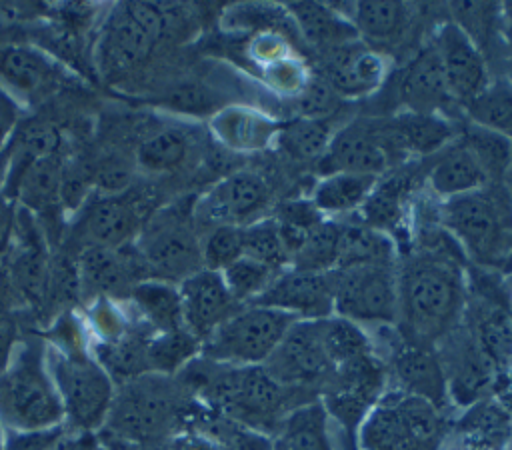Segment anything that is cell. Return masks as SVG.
<instances>
[{"mask_svg":"<svg viewBox=\"0 0 512 450\" xmlns=\"http://www.w3.org/2000/svg\"><path fill=\"white\" fill-rule=\"evenodd\" d=\"M464 300L458 262L440 246L424 248L406 258L398 272V332L406 340L436 346L460 326Z\"/></svg>","mask_w":512,"mask_h":450,"instance_id":"1","label":"cell"},{"mask_svg":"<svg viewBox=\"0 0 512 450\" xmlns=\"http://www.w3.org/2000/svg\"><path fill=\"white\" fill-rule=\"evenodd\" d=\"M194 400L178 378L150 372L120 384L102 428L134 446H156L182 428Z\"/></svg>","mask_w":512,"mask_h":450,"instance_id":"2","label":"cell"},{"mask_svg":"<svg viewBox=\"0 0 512 450\" xmlns=\"http://www.w3.org/2000/svg\"><path fill=\"white\" fill-rule=\"evenodd\" d=\"M0 422L8 430H46L64 424V406L46 366V344H18L0 374Z\"/></svg>","mask_w":512,"mask_h":450,"instance_id":"3","label":"cell"},{"mask_svg":"<svg viewBox=\"0 0 512 450\" xmlns=\"http://www.w3.org/2000/svg\"><path fill=\"white\" fill-rule=\"evenodd\" d=\"M168 30V16L154 2H120L102 20L94 40V66L110 80L142 68Z\"/></svg>","mask_w":512,"mask_h":450,"instance_id":"4","label":"cell"},{"mask_svg":"<svg viewBox=\"0 0 512 450\" xmlns=\"http://www.w3.org/2000/svg\"><path fill=\"white\" fill-rule=\"evenodd\" d=\"M442 224L478 262L500 260L512 242V194L498 182L448 198Z\"/></svg>","mask_w":512,"mask_h":450,"instance_id":"5","label":"cell"},{"mask_svg":"<svg viewBox=\"0 0 512 450\" xmlns=\"http://www.w3.org/2000/svg\"><path fill=\"white\" fill-rule=\"evenodd\" d=\"M46 366L64 406V422L74 432L100 430L116 388L108 372L86 348L62 350L46 344Z\"/></svg>","mask_w":512,"mask_h":450,"instance_id":"6","label":"cell"},{"mask_svg":"<svg viewBox=\"0 0 512 450\" xmlns=\"http://www.w3.org/2000/svg\"><path fill=\"white\" fill-rule=\"evenodd\" d=\"M152 214V194L146 190L128 188L118 194L96 190L74 212L62 246L74 254L88 248H122L136 240Z\"/></svg>","mask_w":512,"mask_h":450,"instance_id":"7","label":"cell"},{"mask_svg":"<svg viewBox=\"0 0 512 450\" xmlns=\"http://www.w3.org/2000/svg\"><path fill=\"white\" fill-rule=\"evenodd\" d=\"M132 244L144 260L150 278L180 284L204 268L192 208L184 210L172 204L154 210Z\"/></svg>","mask_w":512,"mask_h":450,"instance_id":"8","label":"cell"},{"mask_svg":"<svg viewBox=\"0 0 512 450\" xmlns=\"http://www.w3.org/2000/svg\"><path fill=\"white\" fill-rule=\"evenodd\" d=\"M296 320L276 308L244 304L202 342L200 356L230 366H262Z\"/></svg>","mask_w":512,"mask_h":450,"instance_id":"9","label":"cell"},{"mask_svg":"<svg viewBox=\"0 0 512 450\" xmlns=\"http://www.w3.org/2000/svg\"><path fill=\"white\" fill-rule=\"evenodd\" d=\"M440 414L424 398L396 392L376 402L358 426L362 450H432Z\"/></svg>","mask_w":512,"mask_h":450,"instance_id":"10","label":"cell"},{"mask_svg":"<svg viewBox=\"0 0 512 450\" xmlns=\"http://www.w3.org/2000/svg\"><path fill=\"white\" fill-rule=\"evenodd\" d=\"M336 316L356 324H396L398 272L394 264H352L330 270Z\"/></svg>","mask_w":512,"mask_h":450,"instance_id":"11","label":"cell"},{"mask_svg":"<svg viewBox=\"0 0 512 450\" xmlns=\"http://www.w3.org/2000/svg\"><path fill=\"white\" fill-rule=\"evenodd\" d=\"M262 366L286 388L306 392L322 388L332 374L322 338V320H296Z\"/></svg>","mask_w":512,"mask_h":450,"instance_id":"12","label":"cell"},{"mask_svg":"<svg viewBox=\"0 0 512 450\" xmlns=\"http://www.w3.org/2000/svg\"><path fill=\"white\" fill-rule=\"evenodd\" d=\"M76 256L80 298L88 304L98 298L122 302L138 282L150 280L148 268L134 244L122 248H88Z\"/></svg>","mask_w":512,"mask_h":450,"instance_id":"13","label":"cell"},{"mask_svg":"<svg viewBox=\"0 0 512 450\" xmlns=\"http://www.w3.org/2000/svg\"><path fill=\"white\" fill-rule=\"evenodd\" d=\"M270 194L266 182L254 172H234L214 184L192 206V216L206 230L214 226H246L266 206Z\"/></svg>","mask_w":512,"mask_h":450,"instance_id":"14","label":"cell"},{"mask_svg":"<svg viewBox=\"0 0 512 450\" xmlns=\"http://www.w3.org/2000/svg\"><path fill=\"white\" fill-rule=\"evenodd\" d=\"M434 50L454 102L468 106L490 84L486 60L476 42L458 22H444L434 38Z\"/></svg>","mask_w":512,"mask_h":450,"instance_id":"15","label":"cell"},{"mask_svg":"<svg viewBox=\"0 0 512 450\" xmlns=\"http://www.w3.org/2000/svg\"><path fill=\"white\" fill-rule=\"evenodd\" d=\"M392 166V160L376 130V120H352L332 134L328 148L316 162L322 176L328 174H366L378 176Z\"/></svg>","mask_w":512,"mask_h":450,"instance_id":"16","label":"cell"},{"mask_svg":"<svg viewBox=\"0 0 512 450\" xmlns=\"http://www.w3.org/2000/svg\"><path fill=\"white\" fill-rule=\"evenodd\" d=\"M252 304L288 312L298 320L328 318L334 312L330 272L284 268Z\"/></svg>","mask_w":512,"mask_h":450,"instance_id":"17","label":"cell"},{"mask_svg":"<svg viewBox=\"0 0 512 450\" xmlns=\"http://www.w3.org/2000/svg\"><path fill=\"white\" fill-rule=\"evenodd\" d=\"M178 290L184 328L200 342L208 340L218 326L244 306L230 294L222 274L208 268L184 278L178 284Z\"/></svg>","mask_w":512,"mask_h":450,"instance_id":"18","label":"cell"},{"mask_svg":"<svg viewBox=\"0 0 512 450\" xmlns=\"http://www.w3.org/2000/svg\"><path fill=\"white\" fill-rule=\"evenodd\" d=\"M376 130L392 162L406 156H430L454 138L452 124L442 114L404 110L376 120Z\"/></svg>","mask_w":512,"mask_h":450,"instance_id":"19","label":"cell"},{"mask_svg":"<svg viewBox=\"0 0 512 450\" xmlns=\"http://www.w3.org/2000/svg\"><path fill=\"white\" fill-rule=\"evenodd\" d=\"M64 68L56 64L44 50L10 44L0 48V84L20 100H42L62 86Z\"/></svg>","mask_w":512,"mask_h":450,"instance_id":"20","label":"cell"},{"mask_svg":"<svg viewBox=\"0 0 512 450\" xmlns=\"http://www.w3.org/2000/svg\"><path fill=\"white\" fill-rule=\"evenodd\" d=\"M322 78L338 96H362L374 90L384 78L382 56L360 40L320 50Z\"/></svg>","mask_w":512,"mask_h":450,"instance_id":"21","label":"cell"},{"mask_svg":"<svg viewBox=\"0 0 512 450\" xmlns=\"http://www.w3.org/2000/svg\"><path fill=\"white\" fill-rule=\"evenodd\" d=\"M440 364L446 386L452 388L454 398L474 400L490 382V360L478 346L472 332L460 326L440 340Z\"/></svg>","mask_w":512,"mask_h":450,"instance_id":"22","label":"cell"},{"mask_svg":"<svg viewBox=\"0 0 512 450\" xmlns=\"http://www.w3.org/2000/svg\"><path fill=\"white\" fill-rule=\"evenodd\" d=\"M390 364L406 394L424 398L436 408L444 404L448 386L436 346L412 342L400 334V342L392 348Z\"/></svg>","mask_w":512,"mask_h":450,"instance_id":"23","label":"cell"},{"mask_svg":"<svg viewBox=\"0 0 512 450\" xmlns=\"http://www.w3.org/2000/svg\"><path fill=\"white\" fill-rule=\"evenodd\" d=\"M398 94L406 110L412 112L440 114V110L454 102L434 46H426L408 62L398 82Z\"/></svg>","mask_w":512,"mask_h":450,"instance_id":"24","label":"cell"},{"mask_svg":"<svg viewBox=\"0 0 512 450\" xmlns=\"http://www.w3.org/2000/svg\"><path fill=\"white\" fill-rule=\"evenodd\" d=\"M436 154L428 170V184L436 196L448 200L490 184L488 174L460 138Z\"/></svg>","mask_w":512,"mask_h":450,"instance_id":"25","label":"cell"},{"mask_svg":"<svg viewBox=\"0 0 512 450\" xmlns=\"http://www.w3.org/2000/svg\"><path fill=\"white\" fill-rule=\"evenodd\" d=\"M126 302L136 318L154 334L184 328L178 284L156 278L142 280L130 290Z\"/></svg>","mask_w":512,"mask_h":450,"instance_id":"26","label":"cell"},{"mask_svg":"<svg viewBox=\"0 0 512 450\" xmlns=\"http://www.w3.org/2000/svg\"><path fill=\"white\" fill-rule=\"evenodd\" d=\"M194 148L192 134L178 124H162L144 134L136 146V166L146 174L180 170Z\"/></svg>","mask_w":512,"mask_h":450,"instance_id":"27","label":"cell"},{"mask_svg":"<svg viewBox=\"0 0 512 450\" xmlns=\"http://www.w3.org/2000/svg\"><path fill=\"white\" fill-rule=\"evenodd\" d=\"M62 178L64 162L60 154L44 156L24 170L10 198H18L28 212H58V206H62Z\"/></svg>","mask_w":512,"mask_h":450,"instance_id":"28","label":"cell"},{"mask_svg":"<svg viewBox=\"0 0 512 450\" xmlns=\"http://www.w3.org/2000/svg\"><path fill=\"white\" fill-rule=\"evenodd\" d=\"M328 412L320 400H310L282 420L272 450H334Z\"/></svg>","mask_w":512,"mask_h":450,"instance_id":"29","label":"cell"},{"mask_svg":"<svg viewBox=\"0 0 512 450\" xmlns=\"http://www.w3.org/2000/svg\"><path fill=\"white\" fill-rule=\"evenodd\" d=\"M288 10L302 36L318 50L360 40L350 20L338 14L332 6H324L320 2H290Z\"/></svg>","mask_w":512,"mask_h":450,"instance_id":"30","label":"cell"},{"mask_svg":"<svg viewBox=\"0 0 512 450\" xmlns=\"http://www.w3.org/2000/svg\"><path fill=\"white\" fill-rule=\"evenodd\" d=\"M350 24L358 36L372 44H394L398 42L410 22V10L402 2L388 0H364L352 4Z\"/></svg>","mask_w":512,"mask_h":450,"instance_id":"31","label":"cell"},{"mask_svg":"<svg viewBox=\"0 0 512 450\" xmlns=\"http://www.w3.org/2000/svg\"><path fill=\"white\" fill-rule=\"evenodd\" d=\"M378 176L366 174H328L318 180L312 190L310 202L320 214H346L360 210L372 188L376 186Z\"/></svg>","mask_w":512,"mask_h":450,"instance_id":"32","label":"cell"},{"mask_svg":"<svg viewBox=\"0 0 512 450\" xmlns=\"http://www.w3.org/2000/svg\"><path fill=\"white\" fill-rule=\"evenodd\" d=\"M410 184V174H394L386 180L378 178L376 186L360 208L364 224L384 234L386 230L396 228L400 218L404 216V200L410 192Z\"/></svg>","mask_w":512,"mask_h":450,"instance_id":"33","label":"cell"},{"mask_svg":"<svg viewBox=\"0 0 512 450\" xmlns=\"http://www.w3.org/2000/svg\"><path fill=\"white\" fill-rule=\"evenodd\" d=\"M352 264H394L392 240L366 224H342L336 268Z\"/></svg>","mask_w":512,"mask_h":450,"instance_id":"34","label":"cell"},{"mask_svg":"<svg viewBox=\"0 0 512 450\" xmlns=\"http://www.w3.org/2000/svg\"><path fill=\"white\" fill-rule=\"evenodd\" d=\"M202 342L186 328L152 334L148 340V370L152 374L176 376L188 362L200 354Z\"/></svg>","mask_w":512,"mask_h":450,"instance_id":"35","label":"cell"},{"mask_svg":"<svg viewBox=\"0 0 512 450\" xmlns=\"http://www.w3.org/2000/svg\"><path fill=\"white\" fill-rule=\"evenodd\" d=\"M460 140L480 162L490 182H500L512 164V138L472 122L462 130Z\"/></svg>","mask_w":512,"mask_h":450,"instance_id":"36","label":"cell"},{"mask_svg":"<svg viewBox=\"0 0 512 450\" xmlns=\"http://www.w3.org/2000/svg\"><path fill=\"white\" fill-rule=\"evenodd\" d=\"M322 338L332 370L374 352L360 324L342 316L322 318Z\"/></svg>","mask_w":512,"mask_h":450,"instance_id":"37","label":"cell"},{"mask_svg":"<svg viewBox=\"0 0 512 450\" xmlns=\"http://www.w3.org/2000/svg\"><path fill=\"white\" fill-rule=\"evenodd\" d=\"M342 224L332 220L318 222L306 236L302 248L290 260L292 268L310 272H330L338 264Z\"/></svg>","mask_w":512,"mask_h":450,"instance_id":"38","label":"cell"},{"mask_svg":"<svg viewBox=\"0 0 512 450\" xmlns=\"http://www.w3.org/2000/svg\"><path fill=\"white\" fill-rule=\"evenodd\" d=\"M242 250L246 258L266 264L276 272H282L290 264L278 222L274 218L254 220L242 226Z\"/></svg>","mask_w":512,"mask_h":450,"instance_id":"39","label":"cell"},{"mask_svg":"<svg viewBox=\"0 0 512 450\" xmlns=\"http://www.w3.org/2000/svg\"><path fill=\"white\" fill-rule=\"evenodd\" d=\"M332 138L330 124L318 118H296L284 126L280 134V146L296 160H316L328 148Z\"/></svg>","mask_w":512,"mask_h":450,"instance_id":"40","label":"cell"},{"mask_svg":"<svg viewBox=\"0 0 512 450\" xmlns=\"http://www.w3.org/2000/svg\"><path fill=\"white\" fill-rule=\"evenodd\" d=\"M474 124L512 136V88L504 84H488V88L468 106Z\"/></svg>","mask_w":512,"mask_h":450,"instance_id":"41","label":"cell"},{"mask_svg":"<svg viewBox=\"0 0 512 450\" xmlns=\"http://www.w3.org/2000/svg\"><path fill=\"white\" fill-rule=\"evenodd\" d=\"M220 274L236 302L252 304L272 284L278 272L268 268L266 264L242 256L228 268H224Z\"/></svg>","mask_w":512,"mask_h":450,"instance_id":"42","label":"cell"},{"mask_svg":"<svg viewBox=\"0 0 512 450\" xmlns=\"http://www.w3.org/2000/svg\"><path fill=\"white\" fill-rule=\"evenodd\" d=\"M202 264L208 270L222 272L244 256L242 226H214L200 236Z\"/></svg>","mask_w":512,"mask_h":450,"instance_id":"43","label":"cell"},{"mask_svg":"<svg viewBox=\"0 0 512 450\" xmlns=\"http://www.w3.org/2000/svg\"><path fill=\"white\" fill-rule=\"evenodd\" d=\"M338 94L336 90L322 78H314L310 84H306L298 106L304 118H318V120H326L338 106Z\"/></svg>","mask_w":512,"mask_h":450,"instance_id":"44","label":"cell"},{"mask_svg":"<svg viewBox=\"0 0 512 450\" xmlns=\"http://www.w3.org/2000/svg\"><path fill=\"white\" fill-rule=\"evenodd\" d=\"M68 432L66 422L46 430H10L4 438L2 450H48Z\"/></svg>","mask_w":512,"mask_h":450,"instance_id":"45","label":"cell"},{"mask_svg":"<svg viewBox=\"0 0 512 450\" xmlns=\"http://www.w3.org/2000/svg\"><path fill=\"white\" fill-rule=\"evenodd\" d=\"M164 446L168 450H232L228 444L218 440L216 436L202 432L198 428H182L174 432Z\"/></svg>","mask_w":512,"mask_h":450,"instance_id":"46","label":"cell"},{"mask_svg":"<svg viewBox=\"0 0 512 450\" xmlns=\"http://www.w3.org/2000/svg\"><path fill=\"white\" fill-rule=\"evenodd\" d=\"M18 334V320L14 318L12 310H0V374L10 366L16 354L20 344Z\"/></svg>","mask_w":512,"mask_h":450,"instance_id":"47","label":"cell"},{"mask_svg":"<svg viewBox=\"0 0 512 450\" xmlns=\"http://www.w3.org/2000/svg\"><path fill=\"white\" fill-rule=\"evenodd\" d=\"M20 124V102L0 84V150Z\"/></svg>","mask_w":512,"mask_h":450,"instance_id":"48","label":"cell"},{"mask_svg":"<svg viewBox=\"0 0 512 450\" xmlns=\"http://www.w3.org/2000/svg\"><path fill=\"white\" fill-rule=\"evenodd\" d=\"M98 446V436H92V432H66L48 450H98Z\"/></svg>","mask_w":512,"mask_h":450,"instance_id":"49","label":"cell"},{"mask_svg":"<svg viewBox=\"0 0 512 450\" xmlns=\"http://www.w3.org/2000/svg\"><path fill=\"white\" fill-rule=\"evenodd\" d=\"M20 304V298L12 286L6 266L0 264V310H12Z\"/></svg>","mask_w":512,"mask_h":450,"instance_id":"50","label":"cell"},{"mask_svg":"<svg viewBox=\"0 0 512 450\" xmlns=\"http://www.w3.org/2000/svg\"><path fill=\"white\" fill-rule=\"evenodd\" d=\"M502 18L508 22V38L512 40V2H508L504 6V12H502Z\"/></svg>","mask_w":512,"mask_h":450,"instance_id":"51","label":"cell"},{"mask_svg":"<svg viewBox=\"0 0 512 450\" xmlns=\"http://www.w3.org/2000/svg\"><path fill=\"white\" fill-rule=\"evenodd\" d=\"M4 438H6V432H4V424L0 422V450L4 448Z\"/></svg>","mask_w":512,"mask_h":450,"instance_id":"52","label":"cell"}]
</instances>
